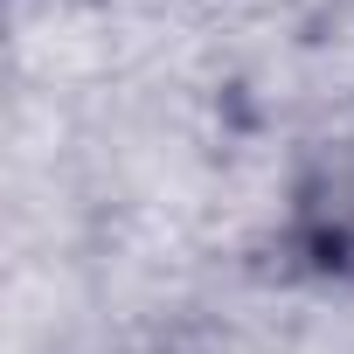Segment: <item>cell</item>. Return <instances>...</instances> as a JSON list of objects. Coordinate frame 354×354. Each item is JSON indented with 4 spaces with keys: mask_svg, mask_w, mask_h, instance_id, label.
Here are the masks:
<instances>
[{
    "mask_svg": "<svg viewBox=\"0 0 354 354\" xmlns=\"http://www.w3.org/2000/svg\"><path fill=\"white\" fill-rule=\"evenodd\" d=\"M292 250L313 271L354 285V153L319 160L292 188Z\"/></svg>",
    "mask_w": 354,
    "mask_h": 354,
    "instance_id": "6da1fadb",
    "label": "cell"
}]
</instances>
